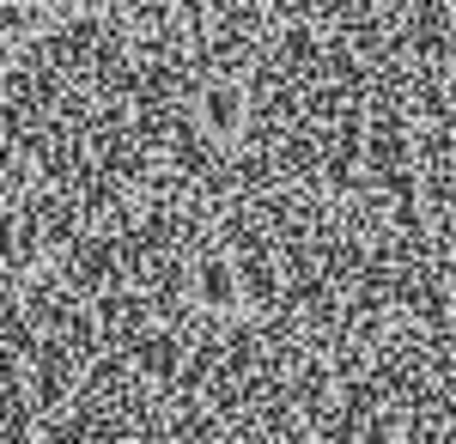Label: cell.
I'll use <instances>...</instances> for the list:
<instances>
[{
    "label": "cell",
    "instance_id": "1",
    "mask_svg": "<svg viewBox=\"0 0 456 444\" xmlns=\"http://www.w3.org/2000/svg\"><path fill=\"white\" fill-rule=\"evenodd\" d=\"M0 444H456V243H0Z\"/></svg>",
    "mask_w": 456,
    "mask_h": 444
}]
</instances>
